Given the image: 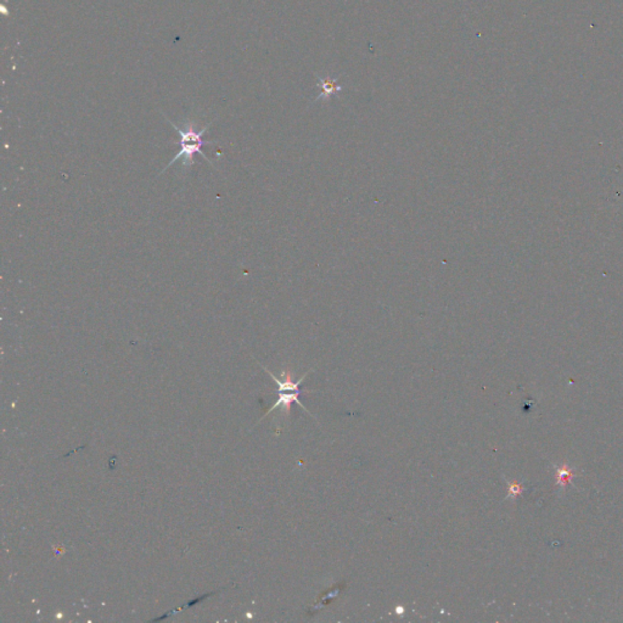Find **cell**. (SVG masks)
Returning <instances> with one entry per match:
<instances>
[{
  "label": "cell",
  "mask_w": 623,
  "mask_h": 623,
  "mask_svg": "<svg viewBox=\"0 0 623 623\" xmlns=\"http://www.w3.org/2000/svg\"><path fill=\"white\" fill-rule=\"evenodd\" d=\"M300 394H302L301 391H294V392H281V391H279L278 400L274 404H273V406L271 407V409H269L268 412H266V414H269L271 412H273V410H275L278 407H281L282 410H284V412L286 413V414H288V413H290L291 403H294V402L297 403L298 406H301L302 409H303L304 412H307L308 414H309V412H308V410L306 409V407H304L303 404H302L300 402V399H298ZM266 414H265V415H266Z\"/></svg>",
  "instance_id": "obj_2"
},
{
  "label": "cell",
  "mask_w": 623,
  "mask_h": 623,
  "mask_svg": "<svg viewBox=\"0 0 623 623\" xmlns=\"http://www.w3.org/2000/svg\"><path fill=\"white\" fill-rule=\"evenodd\" d=\"M166 120L168 121L169 123H171V126L173 128H174L175 131H178L179 137H181V150H179V152L176 153V155L174 157H173L172 161L169 162L168 165H167L165 167V168H163V171H161V173H160V174H162V173L165 172L166 169H168L169 167H171L174 162L178 161L179 159H183V167H191V166H194L195 165L194 157H195V155H196V153H198V155H201L202 157H204L205 160H206V161L208 163H211V165H212V162L210 161V159H208V157L206 155H205L204 151H202V146H204V145H211V144H212L211 141H204V140H202V137H204L205 133H206V131L208 130V128H210V126L212 124V122H210V123H208L206 127L202 128L201 130L197 131L196 129H195V127L192 126V124H188V126H186L184 128V129H182V128H179L178 126H175V124L173 123V122L171 120H169L168 117H166Z\"/></svg>",
  "instance_id": "obj_1"
},
{
  "label": "cell",
  "mask_w": 623,
  "mask_h": 623,
  "mask_svg": "<svg viewBox=\"0 0 623 623\" xmlns=\"http://www.w3.org/2000/svg\"><path fill=\"white\" fill-rule=\"evenodd\" d=\"M573 475H574L573 471L570 470L566 465L563 468H558L557 469V477H558L557 484L558 486L565 487L568 482H570L571 478L573 477Z\"/></svg>",
  "instance_id": "obj_4"
},
{
  "label": "cell",
  "mask_w": 623,
  "mask_h": 623,
  "mask_svg": "<svg viewBox=\"0 0 623 623\" xmlns=\"http://www.w3.org/2000/svg\"><path fill=\"white\" fill-rule=\"evenodd\" d=\"M506 482H508V484H509L508 498H515V497L520 496V494L523 492V487L521 486V484H519L516 482L511 483V482H509V481H506Z\"/></svg>",
  "instance_id": "obj_5"
},
{
  "label": "cell",
  "mask_w": 623,
  "mask_h": 623,
  "mask_svg": "<svg viewBox=\"0 0 623 623\" xmlns=\"http://www.w3.org/2000/svg\"><path fill=\"white\" fill-rule=\"evenodd\" d=\"M318 85L322 89V93H320L316 100H322V99H324V100H329L333 94H337V93L341 92L343 89L342 85L337 84L335 79L330 78H318Z\"/></svg>",
  "instance_id": "obj_3"
}]
</instances>
